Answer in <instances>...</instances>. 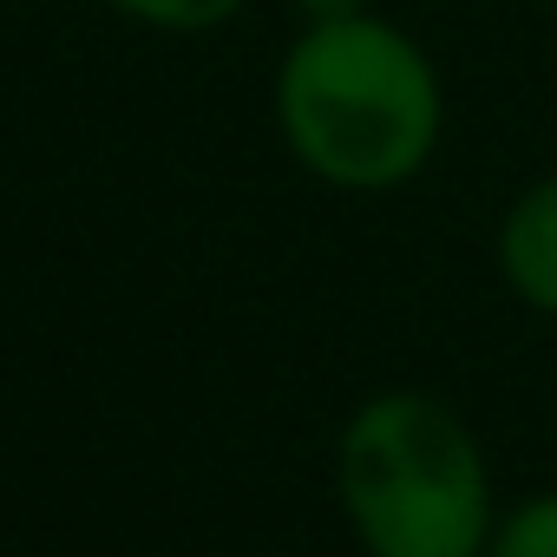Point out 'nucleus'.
Here are the masks:
<instances>
[{"instance_id": "423d86ee", "label": "nucleus", "mask_w": 557, "mask_h": 557, "mask_svg": "<svg viewBox=\"0 0 557 557\" xmlns=\"http://www.w3.org/2000/svg\"><path fill=\"white\" fill-rule=\"evenodd\" d=\"M289 8H296L302 21H342V14H368L374 0H289Z\"/></svg>"}, {"instance_id": "39448f33", "label": "nucleus", "mask_w": 557, "mask_h": 557, "mask_svg": "<svg viewBox=\"0 0 557 557\" xmlns=\"http://www.w3.org/2000/svg\"><path fill=\"white\" fill-rule=\"evenodd\" d=\"M485 557H557V485L498 511Z\"/></svg>"}, {"instance_id": "0eeeda50", "label": "nucleus", "mask_w": 557, "mask_h": 557, "mask_svg": "<svg viewBox=\"0 0 557 557\" xmlns=\"http://www.w3.org/2000/svg\"><path fill=\"white\" fill-rule=\"evenodd\" d=\"M544 8H550V14H557V0H544Z\"/></svg>"}, {"instance_id": "f257e3e1", "label": "nucleus", "mask_w": 557, "mask_h": 557, "mask_svg": "<svg viewBox=\"0 0 557 557\" xmlns=\"http://www.w3.org/2000/svg\"><path fill=\"white\" fill-rule=\"evenodd\" d=\"M269 119L283 151L329 190H407L446 138L440 60L381 8L302 21L269 79Z\"/></svg>"}, {"instance_id": "20e7f679", "label": "nucleus", "mask_w": 557, "mask_h": 557, "mask_svg": "<svg viewBox=\"0 0 557 557\" xmlns=\"http://www.w3.org/2000/svg\"><path fill=\"white\" fill-rule=\"evenodd\" d=\"M106 8L119 14V21H132V27H151V34H216V27H230L249 0H106Z\"/></svg>"}, {"instance_id": "f03ea898", "label": "nucleus", "mask_w": 557, "mask_h": 557, "mask_svg": "<svg viewBox=\"0 0 557 557\" xmlns=\"http://www.w3.org/2000/svg\"><path fill=\"white\" fill-rule=\"evenodd\" d=\"M335 498L368 557H485L498 524L479 433L426 387H381L342 420Z\"/></svg>"}, {"instance_id": "7ed1b4c3", "label": "nucleus", "mask_w": 557, "mask_h": 557, "mask_svg": "<svg viewBox=\"0 0 557 557\" xmlns=\"http://www.w3.org/2000/svg\"><path fill=\"white\" fill-rule=\"evenodd\" d=\"M492 262H498V283L544 322H557V171L531 177L492 236Z\"/></svg>"}]
</instances>
